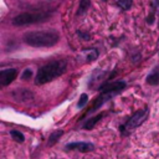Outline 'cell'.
I'll return each mask as SVG.
<instances>
[{
  "instance_id": "obj_1",
  "label": "cell",
  "mask_w": 159,
  "mask_h": 159,
  "mask_svg": "<svg viewBox=\"0 0 159 159\" xmlns=\"http://www.w3.org/2000/svg\"><path fill=\"white\" fill-rule=\"evenodd\" d=\"M22 40L32 47H52L58 42L60 35L55 30H36L26 32Z\"/></svg>"
},
{
  "instance_id": "obj_2",
  "label": "cell",
  "mask_w": 159,
  "mask_h": 159,
  "mask_svg": "<svg viewBox=\"0 0 159 159\" xmlns=\"http://www.w3.org/2000/svg\"><path fill=\"white\" fill-rule=\"evenodd\" d=\"M67 63L63 60L51 61L43 66H41L35 76V84H45L47 82L53 81L55 78L62 76L66 72Z\"/></svg>"
},
{
  "instance_id": "obj_3",
  "label": "cell",
  "mask_w": 159,
  "mask_h": 159,
  "mask_svg": "<svg viewBox=\"0 0 159 159\" xmlns=\"http://www.w3.org/2000/svg\"><path fill=\"white\" fill-rule=\"evenodd\" d=\"M51 17L50 12H21L12 19L14 26H26L31 24L43 22Z\"/></svg>"
},
{
  "instance_id": "obj_4",
  "label": "cell",
  "mask_w": 159,
  "mask_h": 159,
  "mask_svg": "<svg viewBox=\"0 0 159 159\" xmlns=\"http://www.w3.org/2000/svg\"><path fill=\"white\" fill-rule=\"evenodd\" d=\"M148 114H149V109H148V108H144V109H140V111L135 112V113L125 122V124H124L123 127H120V130H122L123 133H127V132H130V130L138 128L139 125H142V124L147 120Z\"/></svg>"
},
{
  "instance_id": "obj_5",
  "label": "cell",
  "mask_w": 159,
  "mask_h": 159,
  "mask_svg": "<svg viewBox=\"0 0 159 159\" xmlns=\"http://www.w3.org/2000/svg\"><path fill=\"white\" fill-rule=\"evenodd\" d=\"M116 94H117V93H113V92H103V93H101V94H99V97H98V98L92 103V107H91V108H89V109L83 114V117H86V116H88L89 113H92V112L97 111L99 107H102V106H103V103H104V102L109 101V99H111L112 97H114ZM83 117H82V118H83Z\"/></svg>"
},
{
  "instance_id": "obj_6",
  "label": "cell",
  "mask_w": 159,
  "mask_h": 159,
  "mask_svg": "<svg viewBox=\"0 0 159 159\" xmlns=\"http://www.w3.org/2000/svg\"><path fill=\"white\" fill-rule=\"evenodd\" d=\"M17 76V70L16 68H4L0 71V84L2 87L9 86Z\"/></svg>"
},
{
  "instance_id": "obj_7",
  "label": "cell",
  "mask_w": 159,
  "mask_h": 159,
  "mask_svg": "<svg viewBox=\"0 0 159 159\" xmlns=\"http://www.w3.org/2000/svg\"><path fill=\"white\" fill-rule=\"evenodd\" d=\"M67 150H78L81 153H88L94 149V145L88 142H72L66 145Z\"/></svg>"
},
{
  "instance_id": "obj_8",
  "label": "cell",
  "mask_w": 159,
  "mask_h": 159,
  "mask_svg": "<svg viewBox=\"0 0 159 159\" xmlns=\"http://www.w3.org/2000/svg\"><path fill=\"white\" fill-rule=\"evenodd\" d=\"M125 88V82L124 81H117V82H111V83H104L99 87V92H113V93H118L122 89Z\"/></svg>"
},
{
  "instance_id": "obj_9",
  "label": "cell",
  "mask_w": 159,
  "mask_h": 159,
  "mask_svg": "<svg viewBox=\"0 0 159 159\" xmlns=\"http://www.w3.org/2000/svg\"><path fill=\"white\" fill-rule=\"evenodd\" d=\"M16 93H14L12 96L19 101V102H29L34 98L32 96V92L29 91V89H24V88H20V89H16L15 91Z\"/></svg>"
},
{
  "instance_id": "obj_10",
  "label": "cell",
  "mask_w": 159,
  "mask_h": 159,
  "mask_svg": "<svg viewBox=\"0 0 159 159\" xmlns=\"http://www.w3.org/2000/svg\"><path fill=\"white\" fill-rule=\"evenodd\" d=\"M104 114H106V113H99V114H97V116H94V117H91L88 120L84 122V124L82 125V128H83V129H92V128L96 125V123L103 118Z\"/></svg>"
},
{
  "instance_id": "obj_11",
  "label": "cell",
  "mask_w": 159,
  "mask_h": 159,
  "mask_svg": "<svg viewBox=\"0 0 159 159\" xmlns=\"http://www.w3.org/2000/svg\"><path fill=\"white\" fill-rule=\"evenodd\" d=\"M89 5H91V1L89 0H80V6H78V10H77V16H82L83 14L87 12V10L89 9Z\"/></svg>"
},
{
  "instance_id": "obj_12",
  "label": "cell",
  "mask_w": 159,
  "mask_h": 159,
  "mask_svg": "<svg viewBox=\"0 0 159 159\" xmlns=\"http://www.w3.org/2000/svg\"><path fill=\"white\" fill-rule=\"evenodd\" d=\"M62 134H63V130L62 129H57V130H55L52 134H50V137H48V145H53V144H56L57 143V140L62 137Z\"/></svg>"
},
{
  "instance_id": "obj_13",
  "label": "cell",
  "mask_w": 159,
  "mask_h": 159,
  "mask_svg": "<svg viewBox=\"0 0 159 159\" xmlns=\"http://www.w3.org/2000/svg\"><path fill=\"white\" fill-rule=\"evenodd\" d=\"M147 83H149V84H152V86L159 84V72H152L150 75H148V77H147Z\"/></svg>"
},
{
  "instance_id": "obj_14",
  "label": "cell",
  "mask_w": 159,
  "mask_h": 159,
  "mask_svg": "<svg viewBox=\"0 0 159 159\" xmlns=\"http://www.w3.org/2000/svg\"><path fill=\"white\" fill-rule=\"evenodd\" d=\"M10 135H11V138H12L15 142H17V143H22V142L25 140L24 134H22L21 132H19V130H15V129L10 130Z\"/></svg>"
},
{
  "instance_id": "obj_15",
  "label": "cell",
  "mask_w": 159,
  "mask_h": 159,
  "mask_svg": "<svg viewBox=\"0 0 159 159\" xmlns=\"http://www.w3.org/2000/svg\"><path fill=\"white\" fill-rule=\"evenodd\" d=\"M117 5H118L122 10L127 11V10H129V9L132 7L133 0H118V1H117Z\"/></svg>"
},
{
  "instance_id": "obj_16",
  "label": "cell",
  "mask_w": 159,
  "mask_h": 159,
  "mask_svg": "<svg viewBox=\"0 0 159 159\" xmlns=\"http://www.w3.org/2000/svg\"><path fill=\"white\" fill-rule=\"evenodd\" d=\"M87 101H88V96H87L86 93H82L81 97H80V99H78L77 108H82V107H84V104L87 103Z\"/></svg>"
},
{
  "instance_id": "obj_17",
  "label": "cell",
  "mask_w": 159,
  "mask_h": 159,
  "mask_svg": "<svg viewBox=\"0 0 159 159\" xmlns=\"http://www.w3.org/2000/svg\"><path fill=\"white\" fill-rule=\"evenodd\" d=\"M32 77V70L31 68H26V70H24V72L21 73V80H24V81H27V80H30Z\"/></svg>"
},
{
  "instance_id": "obj_18",
  "label": "cell",
  "mask_w": 159,
  "mask_h": 159,
  "mask_svg": "<svg viewBox=\"0 0 159 159\" xmlns=\"http://www.w3.org/2000/svg\"><path fill=\"white\" fill-rule=\"evenodd\" d=\"M157 4H158V5H159V0H157Z\"/></svg>"
}]
</instances>
